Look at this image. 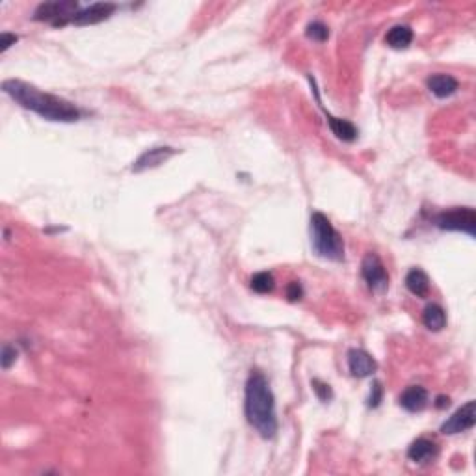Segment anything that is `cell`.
Returning <instances> with one entry per match:
<instances>
[{"label":"cell","mask_w":476,"mask_h":476,"mask_svg":"<svg viewBox=\"0 0 476 476\" xmlns=\"http://www.w3.org/2000/svg\"><path fill=\"white\" fill-rule=\"evenodd\" d=\"M311 246L318 257L326 261L339 262L345 259V242L333 223L327 220L326 214L313 212L311 216Z\"/></svg>","instance_id":"cell-3"},{"label":"cell","mask_w":476,"mask_h":476,"mask_svg":"<svg viewBox=\"0 0 476 476\" xmlns=\"http://www.w3.org/2000/svg\"><path fill=\"white\" fill-rule=\"evenodd\" d=\"M17 361V350L15 346L4 345L2 346V354H0V363H2V369L8 370L13 363Z\"/></svg>","instance_id":"cell-21"},{"label":"cell","mask_w":476,"mask_h":476,"mask_svg":"<svg viewBox=\"0 0 476 476\" xmlns=\"http://www.w3.org/2000/svg\"><path fill=\"white\" fill-rule=\"evenodd\" d=\"M4 93L10 95L13 101L21 104L23 108L36 112L43 119L48 121H56V123H75L82 118V110L73 104L71 101H66L58 95L42 91L36 86L28 82L17 80V78H10L2 82Z\"/></svg>","instance_id":"cell-1"},{"label":"cell","mask_w":476,"mask_h":476,"mask_svg":"<svg viewBox=\"0 0 476 476\" xmlns=\"http://www.w3.org/2000/svg\"><path fill=\"white\" fill-rule=\"evenodd\" d=\"M305 36L313 39V42L324 43L329 37V28L326 24L320 23V21H313V23L307 24V30H305Z\"/></svg>","instance_id":"cell-19"},{"label":"cell","mask_w":476,"mask_h":476,"mask_svg":"<svg viewBox=\"0 0 476 476\" xmlns=\"http://www.w3.org/2000/svg\"><path fill=\"white\" fill-rule=\"evenodd\" d=\"M326 118H327V125H329L331 132H333L335 136L339 138V140H342V142H354V140L357 138V134H359L356 125L350 123L348 119L335 118V116H331L329 112H326Z\"/></svg>","instance_id":"cell-15"},{"label":"cell","mask_w":476,"mask_h":476,"mask_svg":"<svg viewBox=\"0 0 476 476\" xmlns=\"http://www.w3.org/2000/svg\"><path fill=\"white\" fill-rule=\"evenodd\" d=\"M173 155H177V149L167 147V145H161V147H151L147 151H143L142 155L138 156L136 161L132 162V172L142 173L153 167L162 166L164 162H167Z\"/></svg>","instance_id":"cell-8"},{"label":"cell","mask_w":476,"mask_h":476,"mask_svg":"<svg viewBox=\"0 0 476 476\" xmlns=\"http://www.w3.org/2000/svg\"><path fill=\"white\" fill-rule=\"evenodd\" d=\"M400 405L410 413H419L428 405V391L421 385H411L400 394Z\"/></svg>","instance_id":"cell-11"},{"label":"cell","mask_w":476,"mask_h":476,"mask_svg":"<svg viewBox=\"0 0 476 476\" xmlns=\"http://www.w3.org/2000/svg\"><path fill=\"white\" fill-rule=\"evenodd\" d=\"M448 405H450V399L448 396H437L435 399V408L443 410V408H448Z\"/></svg>","instance_id":"cell-25"},{"label":"cell","mask_w":476,"mask_h":476,"mask_svg":"<svg viewBox=\"0 0 476 476\" xmlns=\"http://www.w3.org/2000/svg\"><path fill=\"white\" fill-rule=\"evenodd\" d=\"M435 456H437V445L426 437H419L408 448V458L415 464H428L430 459H434Z\"/></svg>","instance_id":"cell-13"},{"label":"cell","mask_w":476,"mask_h":476,"mask_svg":"<svg viewBox=\"0 0 476 476\" xmlns=\"http://www.w3.org/2000/svg\"><path fill=\"white\" fill-rule=\"evenodd\" d=\"M348 369L354 378H367V376L374 374L378 369L376 359L370 356L369 351L359 350V348H351L348 351Z\"/></svg>","instance_id":"cell-10"},{"label":"cell","mask_w":476,"mask_h":476,"mask_svg":"<svg viewBox=\"0 0 476 476\" xmlns=\"http://www.w3.org/2000/svg\"><path fill=\"white\" fill-rule=\"evenodd\" d=\"M426 86L434 93L435 97L439 99H446V97L454 95L459 88V82L452 75H445V73H437V75H432L426 80Z\"/></svg>","instance_id":"cell-12"},{"label":"cell","mask_w":476,"mask_h":476,"mask_svg":"<svg viewBox=\"0 0 476 476\" xmlns=\"http://www.w3.org/2000/svg\"><path fill=\"white\" fill-rule=\"evenodd\" d=\"M405 289L416 298H426L430 292V277L421 268H413L405 275Z\"/></svg>","instance_id":"cell-14"},{"label":"cell","mask_w":476,"mask_h":476,"mask_svg":"<svg viewBox=\"0 0 476 476\" xmlns=\"http://www.w3.org/2000/svg\"><path fill=\"white\" fill-rule=\"evenodd\" d=\"M244 413L248 423L262 439H274L277 434L275 399L266 376L259 370H251L246 381Z\"/></svg>","instance_id":"cell-2"},{"label":"cell","mask_w":476,"mask_h":476,"mask_svg":"<svg viewBox=\"0 0 476 476\" xmlns=\"http://www.w3.org/2000/svg\"><path fill=\"white\" fill-rule=\"evenodd\" d=\"M361 275L365 283L374 292H383L389 286V275L383 262L376 253H367L361 262Z\"/></svg>","instance_id":"cell-6"},{"label":"cell","mask_w":476,"mask_h":476,"mask_svg":"<svg viewBox=\"0 0 476 476\" xmlns=\"http://www.w3.org/2000/svg\"><path fill=\"white\" fill-rule=\"evenodd\" d=\"M311 385H313V391H315V394L318 396L320 402H329V400L333 399V389L326 381L316 380L315 378V380L311 381Z\"/></svg>","instance_id":"cell-20"},{"label":"cell","mask_w":476,"mask_h":476,"mask_svg":"<svg viewBox=\"0 0 476 476\" xmlns=\"http://www.w3.org/2000/svg\"><path fill=\"white\" fill-rule=\"evenodd\" d=\"M381 399H383V387H381V381H372V389H370L369 394V408H378L381 404Z\"/></svg>","instance_id":"cell-22"},{"label":"cell","mask_w":476,"mask_h":476,"mask_svg":"<svg viewBox=\"0 0 476 476\" xmlns=\"http://www.w3.org/2000/svg\"><path fill=\"white\" fill-rule=\"evenodd\" d=\"M250 285L257 294H268V292L274 291L275 280L270 272H259V274H255L251 277Z\"/></svg>","instance_id":"cell-18"},{"label":"cell","mask_w":476,"mask_h":476,"mask_svg":"<svg viewBox=\"0 0 476 476\" xmlns=\"http://www.w3.org/2000/svg\"><path fill=\"white\" fill-rule=\"evenodd\" d=\"M434 223L441 231H458L475 237L476 212L470 207H454L450 210L439 212L434 218Z\"/></svg>","instance_id":"cell-4"},{"label":"cell","mask_w":476,"mask_h":476,"mask_svg":"<svg viewBox=\"0 0 476 476\" xmlns=\"http://www.w3.org/2000/svg\"><path fill=\"white\" fill-rule=\"evenodd\" d=\"M411 42H413V30L410 26H405V24H396V26H393V28L387 32L385 36L387 45L391 48H396V51L408 48L411 45Z\"/></svg>","instance_id":"cell-16"},{"label":"cell","mask_w":476,"mask_h":476,"mask_svg":"<svg viewBox=\"0 0 476 476\" xmlns=\"http://www.w3.org/2000/svg\"><path fill=\"white\" fill-rule=\"evenodd\" d=\"M78 13V2L75 0H56V2H43L34 12V21L51 23L53 26H66L73 23Z\"/></svg>","instance_id":"cell-5"},{"label":"cell","mask_w":476,"mask_h":476,"mask_svg":"<svg viewBox=\"0 0 476 476\" xmlns=\"http://www.w3.org/2000/svg\"><path fill=\"white\" fill-rule=\"evenodd\" d=\"M476 424V402L469 400L467 404L461 405L459 410L452 413V416H448L445 423L441 424V434L445 435H456L461 432H467Z\"/></svg>","instance_id":"cell-7"},{"label":"cell","mask_w":476,"mask_h":476,"mask_svg":"<svg viewBox=\"0 0 476 476\" xmlns=\"http://www.w3.org/2000/svg\"><path fill=\"white\" fill-rule=\"evenodd\" d=\"M423 324L428 327L430 331H441L446 326L445 309L437 304L426 305V309L423 313Z\"/></svg>","instance_id":"cell-17"},{"label":"cell","mask_w":476,"mask_h":476,"mask_svg":"<svg viewBox=\"0 0 476 476\" xmlns=\"http://www.w3.org/2000/svg\"><path fill=\"white\" fill-rule=\"evenodd\" d=\"M286 298H289V302H298L304 298V286L300 285V281H291L286 285Z\"/></svg>","instance_id":"cell-23"},{"label":"cell","mask_w":476,"mask_h":476,"mask_svg":"<svg viewBox=\"0 0 476 476\" xmlns=\"http://www.w3.org/2000/svg\"><path fill=\"white\" fill-rule=\"evenodd\" d=\"M17 39L19 37L15 36V34H10V32H2V36H0V53H6L8 48L17 43Z\"/></svg>","instance_id":"cell-24"},{"label":"cell","mask_w":476,"mask_h":476,"mask_svg":"<svg viewBox=\"0 0 476 476\" xmlns=\"http://www.w3.org/2000/svg\"><path fill=\"white\" fill-rule=\"evenodd\" d=\"M118 10V6L113 2H95V4H89L88 8H82L78 10V13L73 19V24L77 26H88V24H97L107 21L113 12Z\"/></svg>","instance_id":"cell-9"}]
</instances>
